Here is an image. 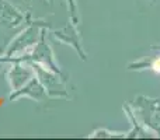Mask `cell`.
<instances>
[{"label":"cell","mask_w":160,"mask_h":140,"mask_svg":"<svg viewBox=\"0 0 160 140\" xmlns=\"http://www.w3.org/2000/svg\"><path fill=\"white\" fill-rule=\"evenodd\" d=\"M153 2H155V0H153Z\"/></svg>","instance_id":"7a4b0ae2"},{"label":"cell","mask_w":160,"mask_h":140,"mask_svg":"<svg viewBox=\"0 0 160 140\" xmlns=\"http://www.w3.org/2000/svg\"><path fill=\"white\" fill-rule=\"evenodd\" d=\"M136 105L139 107L146 125L160 132V99H149L141 97L136 101Z\"/></svg>","instance_id":"6da1fadb"}]
</instances>
